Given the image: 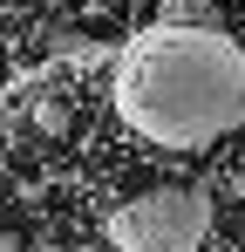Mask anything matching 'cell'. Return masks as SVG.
Here are the masks:
<instances>
[{
    "label": "cell",
    "instance_id": "6da1fadb",
    "mask_svg": "<svg viewBox=\"0 0 245 252\" xmlns=\"http://www.w3.org/2000/svg\"><path fill=\"white\" fill-rule=\"evenodd\" d=\"M116 116L170 157H198L245 123V55L218 28H157L116 68Z\"/></svg>",
    "mask_w": 245,
    "mask_h": 252
},
{
    "label": "cell",
    "instance_id": "7a4b0ae2",
    "mask_svg": "<svg viewBox=\"0 0 245 252\" xmlns=\"http://www.w3.org/2000/svg\"><path fill=\"white\" fill-rule=\"evenodd\" d=\"M204 239H211V198L198 191H150L109 211L116 252H204Z\"/></svg>",
    "mask_w": 245,
    "mask_h": 252
},
{
    "label": "cell",
    "instance_id": "3957f363",
    "mask_svg": "<svg viewBox=\"0 0 245 252\" xmlns=\"http://www.w3.org/2000/svg\"><path fill=\"white\" fill-rule=\"evenodd\" d=\"M68 123H75V116H68L61 95H34V102H28V129H34V136H68Z\"/></svg>",
    "mask_w": 245,
    "mask_h": 252
},
{
    "label": "cell",
    "instance_id": "277c9868",
    "mask_svg": "<svg viewBox=\"0 0 245 252\" xmlns=\"http://www.w3.org/2000/svg\"><path fill=\"white\" fill-rule=\"evenodd\" d=\"M55 55H68V62H109V48L89 41V34H55Z\"/></svg>",
    "mask_w": 245,
    "mask_h": 252
}]
</instances>
